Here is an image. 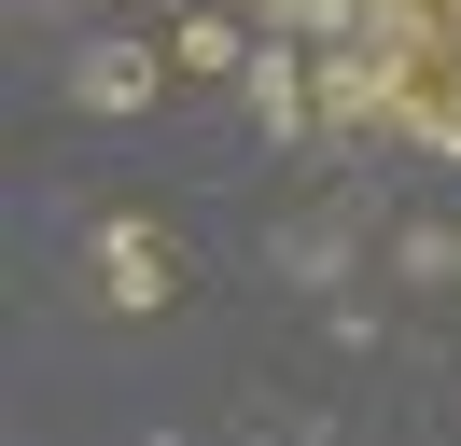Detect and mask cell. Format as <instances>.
Returning a JSON list of instances; mask_svg holds the SVG:
<instances>
[{
  "instance_id": "1",
  "label": "cell",
  "mask_w": 461,
  "mask_h": 446,
  "mask_svg": "<svg viewBox=\"0 0 461 446\" xmlns=\"http://www.w3.org/2000/svg\"><path fill=\"white\" fill-rule=\"evenodd\" d=\"M321 112L461 154V14L447 0H349V56L321 70Z\"/></svg>"
},
{
  "instance_id": "2",
  "label": "cell",
  "mask_w": 461,
  "mask_h": 446,
  "mask_svg": "<svg viewBox=\"0 0 461 446\" xmlns=\"http://www.w3.org/2000/svg\"><path fill=\"white\" fill-rule=\"evenodd\" d=\"M98 279H113V307H154V293L182 279V251L154 237V223H113V251H98Z\"/></svg>"
},
{
  "instance_id": "3",
  "label": "cell",
  "mask_w": 461,
  "mask_h": 446,
  "mask_svg": "<svg viewBox=\"0 0 461 446\" xmlns=\"http://www.w3.org/2000/svg\"><path fill=\"white\" fill-rule=\"evenodd\" d=\"M70 84H85V112H140V98H154V56H140V42H98Z\"/></svg>"
}]
</instances>
